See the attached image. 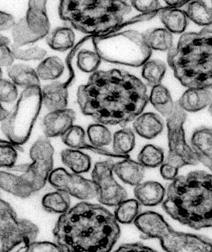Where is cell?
Returning a JSON list of instances; mask_svg holds the SVG:
<instances>
[{"label": "cell", "mask_w": 212, "mask_h": 252, "mask_svg": "<svg viewBox=\"0 0 212 252\" xmlns=\"http://www.w3.org/2000/svg\"><path fill=\"white\" fill-rule=\"evenodd\" d=\"M77 102L83 114L96 123L125 127L142 114L149 96L140 79L114 68L92 72L79 86Z\"/></svg>", "instance_id": "obj_1"}, {"label": "cell", "mask_w": 212, "mask_h": 252, "mask_svg": "<svg viewBox=\"0 0 212 252\" xmlns=\"http://www.w3.org/2000/svg\"><path fill=\"white\" fill-rule=\"evenodd\" d=\"M53 234L62 252H108L120 237L121 229L108 209L83 201L61 215Z\"/></svg>", "instance_id": "obj_2"}, {"label": "cell", "mask_w": 212, "mask_h": 252, "mask_svg": "<svg viewBox=\"0 0 212 252\" xmlns=\"http://www.w3.org/2000/svg\"><path fill=\"white\" fill-rule=\"evenodd\" d=\"M165 213L195 229L212 227V175L204 171L178 175L167 187Z\"/></svg>", "instance_id": "obj_3"}, {"label": "cell", "mask_w": 212, "mask_h": 252, "mask_svg": "<svg viewBox=\"0 0 212 252\" xmlns=\"http://www.w3.org/2000/svg\"><path fill=\"white\" fill-rule=\"evenodd\" d=\"M175 76L187 88L212 89V27L183 33L167 54Z\"/></svg>", "instance_id": "obj_4"}, {"label": "cell", "mask_w": 212, "mask_h": 252, "mask_svg": "<svg viewBox=\"0 0 212 252\" xmlns=\"http://www.w3.org/2000/svg\"><path fill=\"white\" fill-rule=\"evenodd\" d=\"M129 0H60L59 15L82 33L102 36L114 33L130 13Z\"/></svg>", "instance_id": "obj_5"}, {"label": "cell", "mask_w": 212, "mask_h": 252, "mask_svg": "<svg viewBox=\"0 0 212 252\" xmlns=\"http://www.w3.org/2000/svg\"><path fill=\"white\" fill-rule=\"evenodd\" d=\"M54 149L49 138L40 136L31 146L30 156L31 164L25 165L17 175L0 171V189L20 198L31 196L44 188L54 167Z\"/></svg>", "instance_id": "obj_6"}, {"label": "cell", "mask_w": 212, "mask_h": 252, "mask_svg": "<svg viewBox=\"0 0 212 252\" xmlns=\"http://www.w3.org/2000/svg\"><path fill=\"white\" fill-rule=\"evenodd\" d=\"M134 223L142 233L143 239H159L165 251L212 252V240L209 237L174 230L162 216L155 212L140 214Z\"/></svg>", "instance_id": "obj_7"}, {"label": "cell", "mask_w": 212, "mask_h": 252, "mask_svg": "<svg viewBox=\"0 0 212 252\" xmlns=\"http://www.w3.org/2000/svg\"><path fill=\"white\" fill-rule=\"evenodd\" d=\"M92 42L101 59L108 63L139 67L152 55L144 34L135 30L94 36Z\"/></svg>", "instance_id": "obj_8"}, {"label": "cell", "mask_w": 212, "mask_h": 252, "mask_svg": "<svg viewBox=\"0 0 212 252\" xmlns=\"http://www.w3.org/2000/svg\"><path fill=\"white\" fill-rule=\"evenodd\" d=\"M186 119V112L175 102L172 113L167 118L169 153L160 167V174L165 180L173 181L183 167L200 163L197 154L185 140L183 126Z\"/></svg>", "instance_id": "obj_9"}, {"label": "cell", "mask_w": 212, "mask_h": 252, "mask_svg": "<svg viewBox=\"0 0 212 252\" xmlns=\"http://www.w3.org/2000/svg\"><path fill=\"white\" fill-rule=\"evenodd\" d=\"M42 105L41 87L22 91L1 125L2 132L13 146H22L29 140Z\"/></svg>", "instance_id": "obj_10"}, {"label": "cell", "mask_w": 212, "mask_h": 252, "mask_svg": "<svg viewBox=\"0 0 212 252\" xmlns=\"http://www.w3.org/2000/svg\"><path fill=\"white\" fill-rule=\"evenodd\" d=\"M39 227L27 219H19L13 207L0 197V252H8L22 246L20 251L35 241Z\"/></svg>", "instance_id": "obj_11"}, {"label": "cell", "mask_w": 212, "mask_h": 252, "mask_svg": "<svg viewBox=\"0 0 212 252\" xmlns=\"http://www.w3.org/2000/svg\"><path fill=\"white\" fill-rule=\"evenodd\" d=\"M12 45L23 47L46 37L50 24L47 10L28 6L26 15L16 21L12 28Z\"/></svg>", "instance_id": "obj_12"}, {"label": "cell", "mask_w": 212, "mask_h": 252, "mask_svg": "<svg viewBox=\"0 0 212 252\" xmlns=\"http://www.w3.org/2000/svg\"><path fill=\"white\" fill-rule=\"evenodd\" d=\"M114 164L112 160L97 162L91 173L92 180L98 189V201L108 207H116L128 197L126 189L114 178Z\"/></svg>", "instance_id": "obj_13"}, {"label": "cell", "mask_w": 212, "mask_h": 252, "mask_svg": "<svg viewBox=\"0 0 212 252\" xmlns=\"http://www.w3.org/2000/svg\"><path fill=\"white\" fill-rule=\"evenodd\" d=\"M48 181L57 190L65 191L81 200H90L98 197V187L93 181L84 178L78 173H69L64 168L53 169Z\"/></svg>", "instance_id": "obj_14"}, {"label": "cell", "mask_w": 212, "mask_h": 252, "mask_svg": "<svg viewBox=\"0 0 212 252\" xmlns=\"http://www.w3.org/2000/svg\"><path fill=\"white\" fill-rule=\"evenodd\" d=\"M76 120V113L72 109L52 111L42 121L44 136L48 138L62 136L69 130Z\"/></svg>", "instance_id": "obj_15"}, {"label": "cell", "mask_w": 212, "mask_h": 252, "mask_svg": "<svg viewBox=\"0 0 212 252\" xmlns=\"http://www.w3.org/2000/svg\"><path fill=\"white\" fill-rule=\"evenodd\" d=\"M191 145L199 162L212 172V128L201 126L194 131Z\"/></svg>", "instance_id": "obj_16"}, {"label": "cell", "mask_w": 212, "mask_h": 252, "mask_svg": "<svg viewBox=\"0 0 212 252\" xmlns=\"http://www.w3.org/2000/svg\"><path fill=\"white\" fill-rule=\"evenodd\" d=\"M42 104L50 112L63 110L68 104L67 85L55 81L41 88Z\"/></svg>", "instance_id": "obj_17"}, {"label": "cell", "mask_w": 212, "mask_h": 252, "mask_svg": "<svg viewBox=\"0 0 212 252\" xmlns=\"http://www.w3.org/2000/svg\"><path fill=\"white\" fill-rule=\"evenodd\" d=\"M62 142L66 146L73 149H87L99 155H106V156L114 157V158H127L128 157L122 156L116 154V153L111 152L103 148H98L92 145H90L86 140V132L82 127L78 126H73L61 136Z\"/></svg>", "instance_id": "obj_18"}, {"label": "cell", "mask_w": 212, "mask_h": 252, "mask_svg": "<svg viewBox=\"0 0 212 252\" xmlns=\"http://www.w3.org/2000/svg\"><path fill=\"white\" fill-rule=\"evenodd\" d=\"M212 101V92L209 89L188 88L178 100L185 112H197L209 106Z\"/></svg>", "instance_id": "obj_19"}, {"label": "cell", "mask_w": 212, "mask_h": 252, "mask_svg": "<svg viewBox=\"0 0 212 252\" xmlns=\"http://www.w3.org/2000/svg\"><path fill=\"white\" fill-rule=\"evenodd\" d=\"M133 126L139 136L147 140H152L162 132L164 122L162 118L155 113H142L135 119Z\"/></svg>", "instance_id": "obj_20"}, {"label": "cell", "mask_w": 212, "mask_h": 252, "mask_svg": "<svg viewBox=\"0 0 212 252\" xmlns=\"http://www.w3.org/2000/svg\"><path fill=\"white\" fill-rule=\"evenodd\" d=\"M134 195L141 204L146 207H154L163 202L166 190L156 181H147L135 187Z\"/></svg>", "instance_id": "obj_21"}, {"label": "cell", "mask_w": 212, "mask_h": 252, "mask_svg": "<svg viewBox=\"0 0 212 252\" xmlns=\"http://www.w3.org/2000/svg\"><path fill=\"white\" fill-rule=\"evenodd\" d=\"M145 168L139 162L129 158H123L122 160L114 164V172L126 184L135 187L144 178Z\"/></svg>", "instance_id": "obj_22"}, {"label": "cell", "mask_w": 212, "mask_h": 252, "mask_svg": "<svg viewBox=\"0 0 212 252\" xmlns=\"http://www.w3.org/2000/svg\"><path fill=\"white\" fill-rule=\"evenodd\" d=\"M8 76L14 84L24 89L40 86L39 76L36 70L27 64H12L7 68Z\"/></svg>", "instance_id": "obj_23"}, {"label": "cell", "mask_w": 212, "mask_h": 252, "mask_svg": "<svg viewBox=\"0 0 212 252\" xmlns=\"http://www.w3.org/2000/svg\"><path fill=\"white\" fill-rule=\"evenodd\" d=\"M159 19L165 28L172 33H183L187 26L186 14L180 8L162 7L159 11Z\"/></svg>", "instance_id": "obj_24"}, {"label": "cell", "mask_w": 212, "mask_h": 252, "mask_svg": "<svg viewBox=\"0 0 212 252\" xmlns=\"http://www.w3.org/2000/svg\"><path fill=\"white\" fill-rule=\"evenodd\" d=\"M76 35L73 30L68 27L56 28L49 32L46 37V43L52 50L64 52L74 45Z\"/></svg>", "instance_id": "obj_25"}, {"label": "cell", "mask_w": 212, "mask_h": 252, "mask_svg": "<svg viewBox=\"0 0 212 252\" xmlns=\"http://www.w3.org/2000/svg\"><path fill=\"white\" fill-rule=\"evenodd\" d=\"M149 96V102L163 116L167 118L172 113L175 102L166 87L161 84L152 87Z\"/></svg>", "instance_id": "obj_26"}, {"label": "cell", "mask_w": 212, "mask_h": 252, "mask_svg": "<svg viewBox=\"0 0 212 252\" xmlns=\"http://www.w3.org/2000/svg\"><path fill=\"white\" fill-rule=\"evenodd\" d=\"M61 157L62 163L78 174L88 172L91 167L90 156L77 149H65L61 153Z\"/></svg>", "instance_id": "obj_27"}, {"label": "cell", "mask_w": 212, "mask_h": 252, "mask_svg": "<svg viewBox=\"0 0 212 252\" xmlns=\"http://www.w3.org/2000/svg\"><path fill=\"white\" fill-rule=\"evenodd\" d=\"M184 11L187 18L197 25L204 27L212 25V7H209L203 0L189 2Z\"/></svg>", "instance_id": "obj_28"}, {"label": "cell", "mask_w": 212, "mask_h": 252, "mask_svg": "<svg viewBox=\"0 0 212 252\" xmlns=\"http://www.w3.org/2000/svg\"><path fill=\"white\" fill-rule=\"evenodd\" d=\"M143 34L145 41L152 50L168 52L174 46L173 34L166 28H155Z\"/></svg>", "instance_id": "obj_29"}, {"label": "cell", "mask_w": 212, "mask_h": 252, "mask_svg": "<svg viewBox=\"0 0 212 252\" xmlns=\"http://www.w3.org/2000/svg\"><path fill=\"white\" fill-rule=\"evenodd\" d=\"M39 79L44 81H54L63 74V62L58 56L44 58L36 68Z\"/></svg>", "instance_id": "obj_30"}, {"label": "cell", "mask_w": 212, "mask_h": 252, "mask_svg": "<svg viewBox=\"0 0 212 252\" xmlns=\"http://www.w3.org/2000/svg\"><path fill=\"white\" fill-rule=\"evenodd\" d=\"M42 205L49 213L61 215L70 209V195L61 190L47 193L42 198Z\"/></svg>", "instance_id": "obj_31"}, {"label": "cell", "mask_w": 212, "mask_h": 252, "mask_svg": "<svg viewBox=\"0 0 212 252\" xmlns=\"http://www.w3.org/2000/svg\"><path fill=\"white\" fill-rule=\"evenodd\" d=\"M135 137L130 128L123 127L121 130L115 133L113 139V149L116 154L128 157V153L134 149Z\"/></svg>", "instance_id": "obj_32"}, {"label": "cell", "mask_w": 212, "mask_h": 252, "mask_svg": "<svg viewBox=\"0 0 212 252\" xmlns=\"http://www.w3.org/2000/svg\"><path fill=\"white\" fill-rule=\"evenodd\" d=\"M166 70L164 62L159 60H149L143 65L142 76L147 84L152 88L161 84Z\"/></svg>", "instance_id": "obj_33"}, {"label": "cell", "mask_w": 212, "mask_h": 252, "mask_svg": "<svg viewBox=\"0 0 212 252\" xmlns=\"http://www.w3.org/2000/svg\"><path fill=\"white\" fill-rule=\"evenodd\" d=\"M137 160L145 168H157L164 162V151L160 147L147 145L139 153Z\"/></svg>", "instance_id": "obj_34"}, {"label": "cell", "mask_w": 212, "mask_h": 252, "mask_svg": "<svg viewBox=\"0 0 212 252\" xmlns=\"http://www.w3.org/2000/svg\"><path fill=\"white\" fill-rule=\"evenodd\" d=\"M139 203L136 199H125L116 206L115 217L118 222L130 224L139 215Z\"/></svg>", "instance_id": "obj_35"}, {"label": "cell", "mask_w": 212, "mask_h": 252, "mask_svg": "<svg viewBox=\"0 0 212 252\" xmlns=\"http://www.w3.org/2000/svg\"><path fill=\"white\" fill-rule=\"evenodd\" d=\"M88 135L91 144L98 148L108 146L112 141V134L109 129L105 125L98 123L88 127Z\"/></svg>", "instance_id": "obj_36"}, {"label": "cell", "mask_w": 212, "mask_h": 252, "mask_svg": "<svg viewBox=\"0 0 212 252\" xmlns=\"http://www.w3.org/2000/svg\"><path fill=\"white\" fill-rule=\"evenodd\" d=\"M102 59L94 50H82L77 56V65L80 70L86 73L95 72L100 66Z\"/></svg>", "instance_id": "obj_37"}, {"label": "cell", "mask_w": 212, "mask_h": 252, "mask_svg": "<svg viewBox=\"0 0 212 252\" xmlns=\"http://www.w3.org/2000/svg\"><path fill=\"white\" fill-rule=\"evenodd\" d=\"M11 48L15 59L20 61H40L44 60L47 54L45 49L37 46L24 49L22 47H17L11 44Z\"/></svg>", "instance_id": "obj_38"}, {"label": "cell", "mask_w": 212, "mask_h": 252, "mask_svg": "<svg viewBox=\"0 0 212 252\" xmlns=\"http://www.w3.org/2000/svg\"><path fill=\"white\" fill-rule=\"evenodd\" d=\"M18 158L17 150L10 142L0 143V168H12Z\"/></svg>", "instance_id": "obj_39"}, {"label": "cell", "mask_w": 212, "mask_h": 252, "mask_svg": "<svg viewBox=\"0 0 212 252\" xmlns=\"http://www.w3.org/2000/svg\"><path fill=\"white\" fill-rule=\"evenodd\" d=\"M19 97L17 86L11 80L0 79V102L11 104Z\"/></svg>", "instance_id": "obj_40"}, {"label": "cell", "mask_w": 212, "mask_h": 252, "mask_svg": "<svg viewBox=\"0 0 212 252\" xmlns=\"http://www.w3.org/2000/svg\"><path fill=\"white\" fill-rule=\"evenodd\" d=\"M131 5L141 13L154 15L162 8L159 0H131Z\"/></svg>", "instance_id": "obj_41"}, {"label": "cell", "mask_w": 212, "mask_h": 252, "mask_svg": "<svg viewBox=\"0 0 212 252\" xmlns=\"http://www.w3.org/2000/svg\"><path fill=\"white\" fill-rule=\"evenodd\" d=\"M27 252H62L61 249L57 245L50 243V242H36L28 245L25 251Z\"/></svg>", "instance_id": "obj_42"}, {"label": "cell", "mask_w": 212, "mask_h": 252, "mask_svg": "<svg viewBox=\"0 0 212 252\" xmlns=\"http://www.w3.org/2000/svg\"><path fill=\"white\" fill-rule=\"evenodd\" d=\"M15 59L11 47L7 44L0 45V67H9Z\"/></svg>", "instance_id": "obj_43"}, {"label": "cell", "mask_w": 212, "mask_h": 252, "mask_svg": "<svg viewBox=\"0 0 212 252\" xmlns=\"http://www.w3.org/2000/svg\"><path fill=\"white\" fill-rule=\"evenodd\" d=\"M116 252H156L151 248L146 247L143 244L140 243H130L124 244V245H121Z\"/></svg>", "instance_id": "obj_44"}, {"label": "cell", "mask_w": 212, "mask_h": 252, "mask_svg": "<svg viewBox=\"0 0 212 252\" xmlns=\"http://www.w3.org/2000/svg\"><path fill=\"white\" fill-rule=\"evenodd\" d=\"M15 22V18L11 14L0 11V32L12 29Z\"/></svg>", "instance_id": "obj_45"}, {"label": "cell", "mask_w": 212, "mask_h": 252, "mask_svg": "<svg viewBox=\"0 0 212 252\" xmlns=\"http://www.w3.org/2000/svg\"><path fill=\"white\" fill-rule=\"evenodd\" d=\"M191 1L193 0H163L167 7L173 8H181L186 5Z\"/></svg>", "instance_id": "obj_46"}, {"label": "cell", "mask_w": 212, "mask_h": 252, "mask_svg": "<svg viewBox=\"0 0 212 252\" xmlns=\"http://www.w3.org/2000/svg\"><path fill=\"white\" fill-rule=\"evenodd\" d=\"M9 114V111L6 110V109L2 106L1 102H0V122H3V121L7 118Z\"/></svg>", "instance_id": "obj_47"}, {"label": "cell", "mask_w": 212, "mask_h": 252, "mask_svg": "<svg viewBox=\"0 0 212 252\" xmlns=\"http://www.w3.org/2000/svg\"><path fill=\"white\" fill-rule=\"evenodd\" d=\"M10 42H11V41H10L9 38L0 33V45H1V44H7V45H9Z\"/></svg>", "instance_id": "obj_48"}, {"label": "cell", "mask_w": 212, "mask_h": 252, "mask_svg": "<svg viewBox=\"0 0 212 252\" xmlns=\"http://www.w3.org/2000/svg\"><path fill=\"white\" fill-rule=\"evenodd\" d=\"M209 111L210 114H211V116H212V101L211 104H210V105H209Z\"/></svg>", "instance_id": "obj_49"}, {"label": "cell", "mask_w": 212, "mask_h": 252, "mask_svg": "<svg viewBox=\"0 0 212 252\" xmlns=\"http://www.w3.org/2000/svg\"><path fill=\"white\" fill-rule=\"evenodd\" d=\"M2 75H3V72H2L1 68L0 67V79L2 78Z\"/></svg>", "instance_id": "obj_50"}, {"label": "cell", "mask_w": 212, "mask_h": 252, "mask_svg": "<svg viewBox=\"0 0 212 252\" xmlns=\"http://www.w3.org/2000/svg\"></svg>", "instance_id": "obj_51"}]
</instances>
